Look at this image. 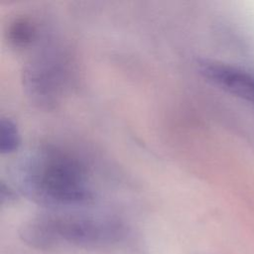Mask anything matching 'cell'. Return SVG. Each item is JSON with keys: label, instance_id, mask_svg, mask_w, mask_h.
I'll use <instances>...</instances> for the list:
<instances>
[{"label": "cell", "instance_id": "6da1fadb", "mask_svg": "<svg viewBox=\"0 0 254 254\" xmlns=\"http://www.w3.org/2000/svg\"><path fill=\"white\" fill-rule=\"evenodd\" d=\"M19 175L25 194L39 204L63 208L85 205L93 200L84 166L57 149L47 148L28 158Z\"/></svg>", "mask_w": 254, "mask_h": 254}, {"label": "cell", "instance_id": "7a4b0ae2", "mask_svg": "<svg viewBox=\"0 0 254 254\" xmlns=\"http://www.w3.org/2000/svg\"><path fill=\"white\" fill-rule=\"evenodd\" d=\"M123 226L116 220L80 213H47L24 223L20 237L35 249L62 246L102 247L121 239Z\"/></svg>", "mask_w": 254, "mask_h": 254}, {"label": "cell", "instance_id": "3957f363", "mask_svg": "<svg viewBox=\"0 0 254 254\" xmlns=\"http://www.w3.org/2000/svg\"><path fill=\"white\" fill-rule=\"evenodd\" d=\"M197 67L207 81L254 105V72L213 60H201Z\"/></svg>", "mask_w": 254, "mask_h": 254}, {"label": "cell", "instance_id": "277c9868", "mask_svg": "<svg viewBox=\"0 0 254 254\" xmlns=\"http://www.w3.org/2000/svg\"><path fill=\"white\" fill-rule=\"evenodd\" d=\"M55 64L51 61H39L25 70V87L34 100L44 105L56 102L61 87V71Z\"/></svg>", "mask_w": 254, "mask_h": 254}, {"label": "cell", "instance_id": "5b68a950", "mask_svg": "<svg viewBox=\"0 0 254 254\" xmlns=\"http://www.w3.org/2000/svg\"><path fill=\"white\" fill-rule=\"evenodd\" d=\"M36 37L34 24L25 18L16 19L9 27L8 40L16 48L29 46Z\"/></svg>", "mask_w": 254, "mask_h": 254}, {"label": "cell", "instance_id": "8992f818", "mask_svg": "<svg viewBox=\"0 0 254 254\" xmlns=\"http://www.w3.org/2000/svg\"><path fill=\"white\" fill-rule=\"evenodd\" d=\"M20 146V134L16 124L9 118L0 121V152L3 155L14 153Z\"/></svg>", "mask_w": 254, "mask_h": 254}, {"label": "cell", "instance_id": "52a82bcc", "mask_svg": "<svg viewBox=\"0 0 254 254\" xmlns=\"http://www.w3.org/2000/svg\"><path fill=\"white\" fill-rule=\"evenodd\" d=\"M1 202H11L15 200L17 194L14 191L13 189H11L9 186H6L4 183L1 184Z\"/></svg>", "mask_w": 254, "mask_h": 254}]
</instances>
